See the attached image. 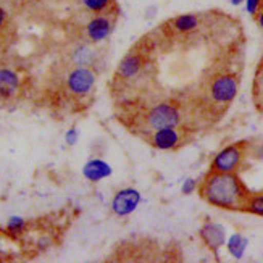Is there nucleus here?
Listing matches in <instances>:
<instances>
[{
    "label": "nucleus",
    "instance_id": "obj_1",
    "mask_svg": "<svg viewBox=\"0 0 263 263\" xmlns=\"http://www.w3.org/2000/svg\"><path fill=\"white\" fill-rule=\"evenodd\" d=\"M199 192L207 203L223 210H244L252 194L237 175L213 170L202 181Z\"/></svg>",
    "mask_w": 263,
    "mask_h": 263
},
{
    "label": "nucleus",
    "instance_id": "obj_2",
    "mask_svg": "<svg viewBox=\"0 0 263 263\" xmlns=\"http://www.w3.org/2000/svg\"><path fill=\"white\" fill-rule=\"evenodd\" d=\"M145 121L151 129H163V128H176L181 123V113L176 105L162 102L154 105L147 111Z\"/></svg>",
    "mask_w": 263,
    "mask_h": 263
},
{
    "label": "nucleus",
    "instance_id": "obj_3",
    "mask_svg": "<svg viewBox=\"0 0 263 263\" xmlns=\"http://www.w3.org/2000/svg\"><path fill=\"white\" fill-rule=\"evenodd\" d=\"M210 99L215 104H230L234 100L237 94V79L233 74H221L216 76L213 81L210 83L209 87Z\"/></svg>",
    "mask_w": 263,
    "mask_h": 263
},
{
    "label": "nucleus",
    "instance_id": "obj_4",
    "mask_svg": "<svg viewBox=\"0 0 263 263\" xmlns=\"http://www.w3.org/2000/svg\"><path fill=\"white\" fill-rule=\"evenodd\" d=\"M242 155H244L242 144H234L226 147L215 157V160L212 162V170L221 171V173H234L239 163H241Z\"/></svg>",
    "mask_w": 263,
    "mask_h": 263
},
{
    "label": "nucleus",
    "instance_id": "obj_5",
    "mask_svg": "<svg viewBox=\"0 0 263 263\" xmlns=\"http://www.w3.org/2000/svg\"><path fill=\"white\" fill-rule=\"evenodd\" d=\"M139 203H141V192L137 189L128 187L117 192V196L111 200V209L118 216H128L137 209Z\"/></svg>",
    "mask_w": 263,
    "mask_h": 263
},
{
    "label": "nucleus",
    "instance_id": "obj_6",
    "mask_svg": "<svg viewBox=\"0 0 263 263\" xmlns=\"http://www.w3.org/2000/svg\"><path fill=\"white\" fill-rule=\"evenodd\" d=\"M96 76L89 68L79 66L73 70L68 76V87L74 96H86L90 92V89L94 87Z\"/></svg>",
    "mask_w": 263,
    "mask_h": 263
},
{
    "label": "nucleus",
    "instance_id": "obj_7",
    "mask_svg": "<svg viewBox=\"0 0 263 263\" xmlns=\"http://www.w3.org/2000/svg\"><path fill=\"white\" fill-rule=\"evenodd\" d=\"M200 237L215 255H218L220 247L226 242L224 228L218 223H205L200 230Z\"/></svg>",
    "mask_w": 263,
    "mask_h": 263
},
{
    "label": "nucleus",
    "instance_id": "obj_8",
    "mask_svg": "<svg viewBox=\"0 0 263 263\" xmlns=\"http://www.w3.org/2000/svg\"><path fill=\"white\" fill-rule=\"evenodd\" d=\"M181 141V134L175 128H163V129H155L154 136L151 137V142L154 147L160 148V151H170L175 148Z\"/></svg>",
    "mask_w": 263,
    "mask_h": 263
},
{
    "label": "nucleus",
    "instance_id": "obj_9",
    "mask_svg": "<svg viewBox=\"0 0 263 263\" xmlns=\"http://www.w3.org/2000/svg\"><path fill=\"white\" fill-rule=\"evenodd\" d=\"M144 60L141 53H129L128 57H124V60L118 66V76L124 79H133L136 76H139L142 71Z\"/></svg>",
    "mask_w": 263,
    "mask_h": 263
},
{
    "label": "nucleus",
    "instance_id": "obj_10",
    "mask_svg": "<svg viewBox=\"0 0 263 263\" xmlns=\"http://www.w3.org/2000/svg\"><path fill=\"white\" fill-rule=\"evenodd\" d=\"M83 175L86 176V179L92 181V182H97L100 179H104L107 176L111 175V166L104 162V160H90V162H87L83 168Z\"/></svg>",
    "mask_w": 263,
    "mask_h": 263
},
{
    "label": "nucleus",
    "instance_id": "obj_11",
    "mask_svg": "<svg viewBox=\"0 0 263 263\" xmlns=\"http://www.w3.org/2000/svg\"><path fill=\"white\" fill-rule=\"evenodd\" d=\"M110 31H111V21L104 16H97L94 20H90L87 25V36L94 42L107 39Z\"/></svg>",
    "mask_w": 263,
    "mask_h": 263
},
{
    "label": "nucleus",
    "instance_id": "obj_12",
    "mask_svg": "<svg viewBox=\"0 0 263 263\" xmlns=\"http://www.w3.org/2000/svg\"><path fill=\"white\" fill-rule=\"evenodd\" d=\"M20 86V78L15 71L11 70H0V97H10L16 92Z\"/></svg>",
    "mask_w": 263,
    "mask_h": 263
},
{
    "label": "nucleus",
    "instance_id": "obj_13",
    "mask_svg": "<svg viewBox=\"0 0 263 263\" xmlns=\"http://www.w3.org/2000/svg\"><path fill=\"white\" fill-rule=\"evenodd\" d=\"M247 249V239L241 234H233L228 239V250L234 258H242Z\"/></svg>",
    "mask_w": 263,
    "mask_h": 263
},
{
    "label": "nucleus",
    "instance_id": "obj_14",
    "mask_svg": "<svg viewBox=\"0 0 263 263\" xmlns=\"http://www.w3.org/2000/svg\"><path fill=\"white\" fill-rule=\"evenodd\" d=\"M199 26V18L196 15H181L175 20V28L181 32H189Z\"/></svg>",
    "mask_w": 263,
    "mask_h": 263
},
{
    "label": "nucleus",
    "instance_id": "obj_15",
    "mask_svg": "<svg viewBox=\"0 0 263 263\" xmlns=\"http://www.w3.org/2000/svg\"><path fill=\"white\" fill-rule=\"evenodd\" d=\"M244 212L263 216V192H260V194H250V197H249V200L246 203Z\"/></svg>",
    "mask_w": 263,
    "mask_h": 263
},
{
    "label": "nucleus",
    "instance_id": "obj_16",
    "mask_svg": "<svg viewBox=\"0 0 263 263\" xmlns=\"http://www.w3.org/2000/svg\"><path fill=\"white\" fill-rule=\"evenodd\" d=\"M83 4L87 10L99 13V11H104L108 7L110 0H83Z\"/></svg>",
    "mask_w": 263,
    "mask_h": 263
},
{
    "label": "nucleus",
    "instance_id": "obj_17",
    "mask_svg": "<svg viewBox=\"0 0 263 263\" xmlns=\"http://www.w3.org/2000/svg\"><path fill=\"white\" fill-rule=\"evenodd\" d=\"M25 226H26L25 220L20 218V216H11L7 223V228L11 233H21L23 230H25Z\"/></svg>",
    "mask_w": 263,
    "mask_h": 263
},
{
    "label": "nucleus",
    "instance_id": "obj_18",
    "mask_svg": "<svg viewBox=\"0 0 263 263\" xmlns=\"http://www.w3.org/2000/svg\"><path fill=\"white\" fill-rule=\"evenodd\" d=\"M197 187V182L194 181V179H186L184 181V184H182V194H191V192H194V189Z\"/></svg>",
    "mask_w": 263,
    "mask_h": 263
},
{
    "label": "nucleus",
    "instance_id": "obj_19",
    "mask_svg": "<svg viewBox=\"0 0 263 263\" xmlns=\"http://www.w3.org/2000/svg\"><path fill=\"white\" fill-rule=\"evenodd\" d=\"M260 5V0H246V8L250 15H255Z\"/></svg>",
    "mask_w": 263,
    "mask_h": 263
},
{
    "label": "nucleus",
    "instance_id": "obj_20",
    "mask_svg": "<svg viewBox=\"0 0 263 263\" xmlns=\"http://www.w3.org/2000/svg\"><path fill=\"white\" fill-rule=\"evenodd\" d=\"M65 139H66V142L70 144V145H73V144H76L78 142V131L74 129V128H71L70 131L66 133V136H65Z\"/></svg>",
    "mask_w": 263,
    "mask_h": 263
},
{
    "label": "nucleus",
    "instance_id": "obj_21",
    "mask_svg": "<svg viewBox=\"0 0 263 263\" xmlns=\"http://www.w3.org/2000/svg\"><path fill=\"white\" fill-rule=\"evenodd\" d=\"M5 18H7V15H5V10H4V8H0V26H2L4 23H5Z\"/></svg>",
    "mask_w": 263,
    "mask_h": 263
},
{
    "label": "nucleus",
    "instance_id": "obj_22",
    "mask_svg": "<svg viewBox=\"0 0 263 263\" xmlns=\"http://www.w3.org/2000/svg\"><path fill=\"white\" fill-rule=\"evenodd\" d=\"M258 25L261 26V29H263V11L258 15Z\"/></svg>",
    "mask_w": 263,
    "mask_h": 263
},
{
    "label": "nucleus",
    "instance_id": "obj_23",
    "mask_svg": "<svg viewBox=\"0 0 263 263\" xmlns=\"http://www.w3.org/2000/svg\"><path fill=\"white\" fill-rule=\"evenodd\" d=\"M242 2H244V0H231V4H233V5H241Z\"/></svg>",
    "mask_w": 263,
    "mask_h": 263
}]
</instances>
